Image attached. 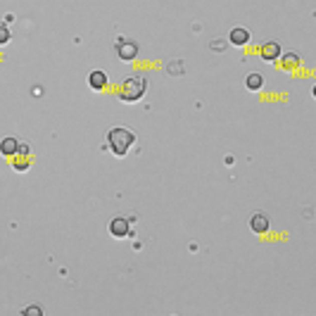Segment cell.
<instances>
[{
    "label": "cell",
    "instance_id": "8fae6325",
    "mask_svg": "<svg viewBox=\"0 0 316 316\" xmlns=\"http://www.w3.org/2000/svg\"><path fill=\"white\" fill-rule=\"evenodd\" d=\"M278 60H280V69H288V72L290 69H295V67L299 64V57L295 53H285L283 57H278Z\"/></svg>",
    "mask_w": 316,
    "mask_h": 316
},
{
    "label": "cell",
    "instance_id": "7a4b0ae2",
    "mask_svg": "<svg viewBox=\"0 0 316 316\" xmlns=\"http://www.w3.org/2000/svg\"><path fill=\"white\" fill-rule=\"evenodd\" d=\"M145 88H147V81H145L143 76H131V79H126V81L121 83L119 95L126 102H135V100H140L145 95Z\"/></svg>",
    "mask_w": 316,
    "mask_h": 316
},
{
    "label": "cell",
    "instance_id": "52a82bcc",
    "mask_svg": "<svg viewBox=\"0 0 316 316\" xmlns=\"http://www.w3.org/2000/svg\"><path fill=\"white\" fill-rule=\"evenodd\" d=\"M250 226H252L254 233H266V228H269V217L262 214V212H257V214H252V219H250Z\"/></svg>",
    "mask_w": 316,
    "mask_h": 316
},
{
    "label": "cell",
    "instance_id": "6da1fadb",
    "mask_svg": "<svg viewBox=\"0 0 316 316\" xmlns=\"http://www.w3.org/2000/svg\"><path fill=\"white\" fill-rule=\"evenodd\" d=\"M135 143V135L133 131H128V128L124 126H114V128H109V133H107V145H109V150L117 154V157H124V154L131 150V145Z\"/></svg>",
    "mask_w": 316,
    "mask_h": 316
},
{
    "label": "cell",
    "instance_id": "8992f818",
    "mask_svg": "<svg viewBox=\"0 0 316 316\" xmlns=\"http://www.w3.org/2000/svg\"><path fill=\"white\" fill-rule=\"evenodd\" d=\"M262 57L266 60V62H276L280 57V45L276 43V41H269V43L262 45Z\"/></svg>",
    "mask_w": 316,
    "mask_h": 316
},
{
    "label": "cell",
    "instance_id": "9c48e42d",
    "mask_svg": "<svg viewBox=\"0 0 316 316\" xmlns=\"http://www.w3.org/2000/svg\"><path fill=\"white\" fill-rule=\"evenodd\" d=\"M135 55H138V45L135 43H131V41L119 43V57H121V60H133Z\"/></svg>",
    "mask_w": 316,
    "mask_h": 316
},
{
    "label": "cell",
    "instance_id": "277c9868",
    "mask_svg": "<svg viewBox=\"0 0 316 316\" xmlns=\"http://www.w3.org/2000/svg\"><path fill=\"white\" fill-rule=\"evenodd\" d=\"M109 233L114 238H126L128 235V221L124 217H114L109 221Z\"/></svg>",
    "mask_w": 316,
    "mask_h": 316
},
{
    "label": "cell",
    "instance_id": "7c38bea8",
    "mask_svg": "<svg viewBox=\"0 0 316 316\" xmlns=\"http://www.w3.org/2000/svg\"><path fill=\"white\" fill-rule=\"evenodd\" d=\"M245 86L250 90H259L264 86V76L262 74H257V72H252V74H247V79H245Z\"/></svg>",
    "mask_w": 316,
    "mask_h": 316
},
{
    "label": "cell",
    "instance_id": "5bb4252c",
    "mask_svg": "<svg viewBox=\"0 0 316 316\" xmlns=\"http://www.w3.org/2000/svg\"><path fill=\"white\" fill-rule=\"evenodd\" d=\"M22 314H24V316H41V314H43V309H41V307H27Z\"/></svg>",
    "mask_w": 316,
    "mask_h": 316
},
{
    "label": "cell",
    "instance_id": "3957f363",
    "mask_svg": "<svg viewBox=\"0 0 316 316\" xmlns=\"http://www.w3.org/2000/svg\"><path fill=\"white\" fill-rule=\"evenodd\" d=\"M10 164H12L15 172H27L31 167V147L27 143H19L15 154H10Z\"/></svg>",
    "mask_w": 316,
    "mask_h": 316
},
{
    "label": "cell",
    "instance_id": "ba28073f",
    "mask_svg": "<svg viewBox=\"0 0 316 316\" xmlns=\"http://www.w3.org/2000/svg\"><path fill=\"white\" fill-rule=\"evenodd\" d=\"M231 43L233 45H245L247 41H250V31L245 27H235V29H231Z\"/></svg>",
    "mask_w": 316,
    "mask_h": 316
},
{
    "label": "cell",
    "instance_id": "4fadbf2b",
    "mask_svg": "<svg viewBox=\"0 0 316 316\" xmlns=\"http://www.w3.org/2000/svg\"><path fill=\"white\" fill-rule=\"evenodd\" d=\"M10 36H12V34H10V29H8V27H0V45L8 43Z\"/></svg>",
    "mask_w": 316,
    "mask_h": 316
},
{
    "label": "cell",
    "instance_id": "5b68a950",
    "mask_svg": "<svg viewBox=\"0 0 316 316\" xmlns=\"http://www.w3.org/2000/svg\"><path fill=\"white\" fill-rule=\"evenodd\" d=\"M88 86L93 90H102L107 86V74L102 72V69H93V72L88 74Z\"/></svg>",
    "mask_w": 316,
    "mask_h": 316
},
{
    "label": "cell",
    "instance_id": "30bf717a",
    "mask_svg": "<svg viewBox=\"0 0 316 316\" xmlns=\"http://www.w3.org/2000/svg\"><path fill=\"white\" fill-rule=\"evenodd\" d=\"M19 140L17 138H3L0 140V154H5V157H10V154H15V150H17Z\"/></svg>",
    "mask_w": 316,
    "mask_h": 316
}]
</instances>
